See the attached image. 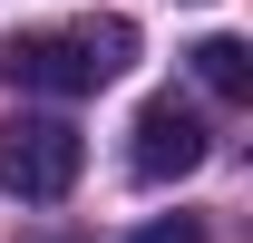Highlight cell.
<instances>
[{"label": "cell", "mask_w": 253, "mask_h": 243, "mask_svg": "<svg viewBox=\"0 0 253 243\" xmlns=\"http://www.w3.org/2000/svg\"><path fill=\"white\" fill-rule=\"evenodd\" d=\"M126 59H136V30L117 10L68 20V30H10V49H0L10 88H39V97H97L107 78H126Z\"/></svg>", "instance_id": "1"}, {"label": "cell", "mask_w": 253, "mask_h": 243, "mask_svg": "<svg viewBox=\"0 0 253 243\" xmlns=\"http://www.w3.org/2000/svg\"><path fill=\"white\" fill-rule=\"evenodd\" d=\"M78 165H88V146H78L68 117H0V195L59 204L68 185H78Z\"/></svg>", "instance_id": "2"}, {"label": "cell", "mask_w": 253, "mask_h": 243, "mask_svg": "<svg viewBox=\"0 0 253 243\" xmlns=\"http://www.w3.org/2000/svg\"><path fill=\"white\" fill-rule=\"evenodd\" d=\"M205 117H195L185 97H146L136 107V126H126V165H136V185H175V175H195L205 165Z\"/></svg>", "instance_id": "3"}, {"label": "cell", "mask_w": 253, "mask_h": 243, "mask_svg": "<svg viewBox=\"0 0 253 243\" xmlns=\"http://www.w3.org/2000/svg\"><path fill=\"white\" fill-rule=\"evenodd\" d=\"M195 78L214 97H253V49L244 39H195Z\"/></svg>", "instance_id": "4"}, {"label": "cell", "mask_w": 253, "mask_h": 243, "mask_svg": "<svg viewBox=\"0 0 253 243\" xmlns=\"http://www.w3.org/2000/svg\"><path fill=\"white\" fill-rule=\"evenodd\" d=\"M136 243H205V224H195V214H166V224H146Z\"/></svg>", "instance_id": "5"}]
</instances>
